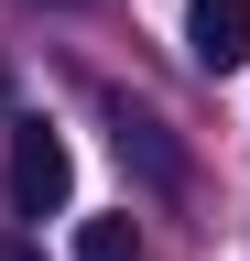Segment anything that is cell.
<instances>
[{"label": "cell", "mask_w": 250, "mask_h": 261, "mask_svg": "<svg viewBox=\"0 0 250 261\" xmlns=\"http://www.w3.org/2000/svg\"><path fill=\"white\" fill-rule=\"evenodd\" d=\"M0 196H11V218H54V207H66V196H76V152H66V130L22 120L11 152H0Z\"/></svg>", "instance_id": "cell-1"}, {"label": "cell", "mask_w": 250, "mask_h": 261, "mask_svg": "<svg viewBox=\"0 0 250 261\" xmlns=\"http://www.w3.org/2000/svg\"><path fill=\"white\" fill-rule=\"evenodd\" d=\"M0 261H44V250H22V240H0Z\"/></svg>", "instance_id": "cell-4"}, {"label": "cell", "mask_w": 250, "mask_h": 261, "mask_svg": "<svg viewBox=\"0 0 250 261\" xmlns=\"http://www.w3.org/2000/svg\"><path fill=\"white\" fill-rule=\"evenodd\" d=\"M76 261H152V250H142L131 218H87V228H76Z\"/></svg>", "instance_id": "cell-3"}, {"label": "cell", "mask_w": 250, "mask_h": 261, "mask_svg": "<svg viewBox=\"0 0 250 261\" xmlns=\"http://www.w3.org/2000/svg\"><path fill=\"white\" fill-rule=\"evenodd\" d=\"M0 98H11V65H0Z\"/></svg>", "instance_id": "cell-5"}, {"label": "cell", "mask_w": 250, "mask_h": 261, "mask_svg": "<svg viewBox=\"0 0 250 261\" xmlns=\"http://www.w3.org/2000/svg\"><path fill=\"white\" fill-rule=\"evenodd\" d=\"M185 55H196L207 76L250 65V0H185Z\"/></svg>", "instance_id": "cell-2"}]
</instances>
